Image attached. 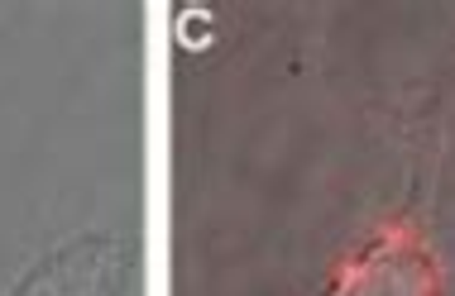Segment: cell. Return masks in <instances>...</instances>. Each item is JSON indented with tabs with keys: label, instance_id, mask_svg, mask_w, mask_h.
I'll return each mask as SVG.
<instances>
[{
	"label": "cell",
	"instance_id": "obj_1",
	"mask_svg": "<svg viewBox=\"0 0 455 296\" xmlns=\"http://www.w3.org/2000/svg\"><path fill=\"white\" fill-rule=\"evenodd\" d=\"M326 296H446L441 263L417 220H393L340 268Z\"/></svg>",
	"mask_w": 455,
	"mask_h": 296
},
{
	"label": "cell",
	"instance_id": "obj_2",
	"mask_svg": "<svg viewBox=\"0 0 455 296\" xmlns=\"http://www.w3.org/2000/svg\"><path fill=\"white\" fill-rule=\"evenodd\" d=\"M130 277V249L110 234L68 239L15 287V296H120Z\"/></svg>",
	"mask_w": 455,
	"mask_h": 296
}]
</instances>
